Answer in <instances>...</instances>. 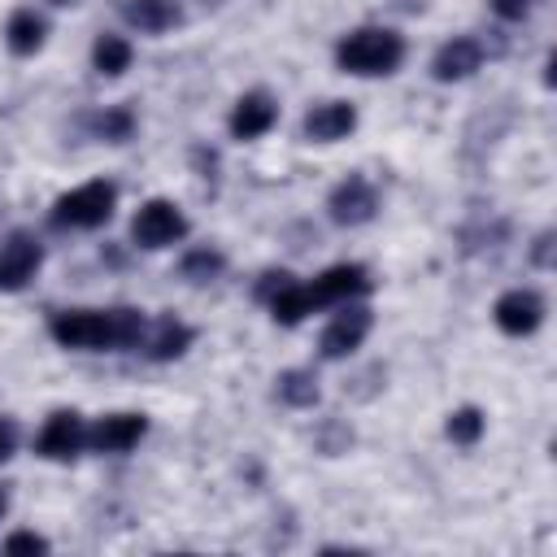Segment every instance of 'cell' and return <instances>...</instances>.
I'll list each match as a JSON object with an SVG mask.
<instances>
[{
    "label": "cell",
    "mask_w": 557,
    "mask_h": 557,
    "mask_svg": "<svg viewBox=\"0 0 557 557\" xmlns=\"http://www.w3.org/2000/svg\"><path fill=\"white\" fill-rule=\"evenodd\" d=\"M352 126H357V109L348 100H322L300 122V131H305L309 144H339Z\"/></svg>",
    "instance_id": "13"
},
{
    "label": "cell",
    "mask_w": 557,
    "mask_h": 557,
    "mask_svg": "<svg viewBox=\"0 0 557 557\" xmlns=\"http://www.w3.org/2000/svg\"><path fill=\"white\" fill-rule=\"evenodd\" d=\"M274 122H278V100L270 91H244L235 100L231 117H226V126H231L235 139H261Z\"/></svg>",
    "instance_id": "11"
},
{
    "label": "cell",
    "mask_w": 557,
    "mask_h": 557,
    "mask_svg": "<svg viewBox=\"0 0 557 557\" xmlns=\"http://www.w3.org/2000/svg\"><path fill=\"white\" fill-rule=\"evenodd\" d=\"M52 339L61 348L78 352H126L144 344L148 318L139 309H65L48 322Z\"/></svg>",
    "instance_id": "1"
},
{
    "label": "cell",
    "mask_w": 557,
    "mask_h": 557,
    "mask_svg": "<svg viewBox=\"0 0 557 557\" xmlns=\"http://www.w3.org/2000/svg\"><path fill=\"white\" fill-rule=\"evenodd\" d=\"M370 326H374V313H370L366 305H348V309H344V313H335V318H331V326L322 331V339H318L322 357H326V361H339V357L357 352V348H361V339L370 335Z\"/></svg>",
    "instance_id": "7"
},
{
    "label": "cell",
    "mask_w": 557,
    "mask_h": 557,
    "mask_svg": "<svg viewBox=\"0 0 557 557\" xmlns=\"http://www.w3.org/2000/svg\"><path fill=\"white\" fill-rule=\"evenodd\" d=\"M4 553H48V540L35 535V531H17L4 540Z\"/></svg>",
    "instance_id": "24"
},
{
    "label": "cell",
    "mask_w": 557,
    "mask_h": 557,
    "mask_svg": "<svg viewBox=\"0 0 557 557\" xmlns=\"http://www.w3.org/2000/svg\"><path fill=\"white\" fill-rule=\"evenodd\" d=\"M531 261L535 265H553V231H540V239L531 248Z\"/></svg>",
    "instance_id": "27"
},
{
    "label": "cell",
    "mask_w": 557,
    "mask_h": 557,
    "mask_svg": "<svg viewBox=\"0 0 557 557\" xmlns=\"http://www.w3.org/2000/svg\"><path fill=\"white\" fill-rule=\"evenodd\" d=\"M87 126H91V135L104 139V144H126V139L135 135V113H131L126 104H113V109H100Z\"/></svg>",
    "instance_id": "21"
},
{
    "label": "cell",
    "mask_w": 557,
    "mask_h": 557,
    "mask_svg": "<svg viewBox=\"0 0 557 557\" xmlns=\"http://www.w3.org/2000/svg\"><path fill=\"white\" fill-rule=\"evenodd\" d=\"M113 205H117L113 183H104V178L83 183V187L57 196V205H52V226H61V231H96V226H104V222L113 218Z\"/></svg>",
    "instance_id": "3"
},
{
    "label": "cell",
    "mask_w": 557,
    "mask_h": 557,
    "mask_svg": "<svg viewBox=\"0 0 557 557\" xmlns=\"http://www.w3.org/2000/svg\"><path fill=\"white\" fill-rule=\"evenodd\" d=\"M117 13L139 35H161V30H174L183 22L178 0H117Z\"/></svg>",
    "instance_id": "15"
},
{
    "label": "cell",
    "mask_w": 557,
    "mask_h": 557,
    "mask_svg": "<svg viewBox=\"0 0 557 557\" xmlns=\"http://www.w3.org/2000/svg\"><path fill=\"white\" fill-rule=\"evenodd\" d=\"M131 57H135V48H131L122 35H100L96 48H91V65H96L104 78L126 74V70H131Z\"/></svg>",
    "instance_id": "20"
},
{
    "label": "cell",
    "mask_w": 557,
    "mask_h": 557,
    "mask_svg": "<svg viewBox=\"0 0 557 557\" xmlns=\"http://www.w3.org/2000/svg\"><path fill=\"white\" fill-rule=\"evenodd\" d=\"M444 431H448V440H453V444L470 448V444H479V435L487 431V413H483L479 405H461V409H453V413H448Z\"/></svg>",
    "instance_id": "22"
},
{
    "label": "cell",
    "mask_w": 557,
    "mask_h": 557,
    "mask_svg": "<svg viewBox=\"0 0 557 557\" xmlns=\"http://www.w3.org/2000/svg\"><path fill=\"white\" fill-rule=\"evenodd\" d=\"M44 39H48V22L35 9H17L4 26V44L13 57H35L44 48Z\"/></svg>",
    "instance_id": "17"
},
{
    "label": "cell",
    "mask_w": 557,
    "mask_h": 557,
    "mask_svg": "<svg viewBox=\"0 0 557 557\" xmlns=\"http://www.w3.org/2000/svg\"><path fill=\"white\" fill-rule=\"evenodd\" d=\"M35 448H39V457H48V461H70V457H78V453L87 448V426H83V418H78L74 409H57V413L44 422Z\"/></svg>",
    "instance_id": "8"
},
{
    "label": "cell",
    "mask_w": 557,
    "mask_h": 557,
    "mask_svg": "<svg viewBox=\"0 0 557 557\" xmlns=\"http://www.w3.org/2000/svg\"><path fill=\"white\" fill-rule=\"evenodd\" d=\"M287 283H292V274H287V270H265V274H261V283H257V300H270V296H274L278 287H287Z\"/></svg>",
    "instance_id": "26"
},
{
    "label": "cell",
    "mask_w": 557,
    "mask_h": 557,
    "mask_svg": "<svg viewBox=\"0 0 557 557\" xmlns=\"http://www.w3.org/2000/svg\"><path fill=\"white\" fill-rule=\"evenodd\" d=\"M44 261V248L30 231H13L0 244V292H22Z\"/></svg>",
    "instance_id": "6"
},
{
    "label": "cell",
    "mask_w": 557,
    "mask_h": 557,
    "mask_svg": "<svg viewBox=\"0 0 557 557\" xmlns=\"http://www.w3.org/2000/svg\"><path fill=\"white\" fill-rule=\"evenodd\" d=\"M183 235H187V218H183V209H178L174 200H165V196L144 200L139 213L131 218V239H135L139 248H170V244H178Z\"/></svg>",
    "instance_id": "4"
},
{
    "label": "cell",
    "mask_w": 557,
    "mask_h": 557,
    "mask_svg": "<svg viewBox=\"0 0 557 557\" xmlns=\"http://www.w3.org/2000/svg\"><path fill=\"white\" fill-rule=\"evenodd\" d=\"M144 435H148V418L144 413H104L87 431V448H96V453H131Z\"/></svg>",
    "instance_id": "10"
},
{
    "label": "cell",
    "mask_w": 557,
    "mask_h": 557,
    "mask_svg": "<svg viewBox=\"0 0 557 557\" xmlns=\"http://www.w3.org/2000/svg\"><path fill=\"white\" fill-rule=\"evenodd\" d=\"M487 4H492V13L505 17V22H522V17L535 9V0H487Z\"/></svg>",
    "instance_id": "25"
},
{
    "label": "cell",
    "mask_w": 557,
    "mask_h": 557,
    "mask_svg": "<svg viewBox=\"0 0 557 557\" xmlns=\"http://www.w3.org/2000/svg\"><path fill=\"white\" fill-rule=\"evenodd\" d=\"M222 270H226V257L213 252V248H191V252L183 257V265H178V274H183L187 283H213Z\"/></svg>",
    "instance_id": "23"
},
{
    "label": "cell",
    "mask_w": 557,
    "mask_h": 557,
    "mask_svg": "<svg viewBox=\"0 0 557 557\" xmlns=\"http://www.w3.org/2000/svg\"><path fill=\"white\" fill-rule=\"evenodd\" d=\"M191 326L187 322H178L174 313H161L157 322H152V331H144V352L152 357V361H174V357H183L187 348H191Z\"/></svg>",
    "instance_id": "16"
},
{
    "label": "cell",
    "mask_w": 557,
    "mask_h": 557,
    "mask_svg": "<svg viewBox=\"0 0 557 557\" xmlns=\"http://www.w3.org/2000/svg\"><path fill=\"white\" fill-rule=\"evenodd\" d=\"M309 292H313L318 309H326V305H348V300H357V296L370 292V274H366V265L344 261V265L322 270V274L309 283Z\"/></svg>",
    "instance_id": "9"
},
{
    "label": "cell",
    "mask_w": 557,
    "mask_h": 557,
    "mask_svg": "<svg viewBox=\"0 0 557 557\" xmlns=\"http://www.w3.org/2000/svg\"><path fill=\"white\" fill-rule=\"evenodd\" d=\"M9 453H13V431H9L4 422H0V461H4Z\"/></svg>",
    "instance_id": "28"
},
{
    "label": "cell",
    "mask_w": 557,
    "mask_h": 557,
    "mask_svg": "<svg viewBox=\"0 0 557 557\" xmlns=\"http://www.w3.org/2000/svg\"><path fill=\"white\" fill-rule=\"evenodd\" d=\"M4 509H9V496H4V487H0V513H4Z\"/></svg>",
    "instance_id": "29"
},
{
    "label": "cell",
    "mask_w": 557,
    "mask_h": 557,
    "mask_svg": "<svg viewBox=\"0 0 557 557\" xmlns=\"http://www.w3.org/2000/svg\"><path fill=\"white\" fill-rule=\"evenodd\" d=\"M326 213H331L335 226H361V222H370V218L379 213V191H374V183H370L366 174H348L344 183L331 187Z\"/></svg>",
    "instance_id": "5"
},
{
    "label": "cell",
    "mask_w": 557,
    "mask_h": 557,
    "mask_svg": "<svg viewBox=\"0 0 557 557\" xmlns=\"http://www.w3.org/2000/svg\"><path fill=\"white\" fill-rule=\"evenodd\" d=\"M270 313H274V322L278 326H296V322H305L309 313H318V300H313V292H309V283H287V287H278L270 300Z\"/></svg>",
    "instance_id": "18"
},
{
    "label": "cell",
    "mask_w": 557,
    "mask_h": 557,
    "mask_svg": "<svg viewBox=\"0 0 557 557\" xmlns=\"http://www.w3.org/2000/svg\"><path fill=\"white\" fill-rule=\"evenodd\" d=\"M278 400L283 405H292V409H313L318 405V374L313 370H283L278 379Z\"/></svg>",
    "instance_id": "19"
},
{
    "label": "cell",
    "mask_w": 557,
    "mask_h": 557,
    "mask_svg": "<svg viewBox=\"0 0 557 557\" xmlns=\"http://www.w3.org/2000/svg\"><path fill=\"white\" fill-rule=\"evenodd\" d=\"M400 61H405V39L387 26H357L335 44V65L357 78L396 74Z\"/></svg>",
    "instance_id": "2"
},
{
    "label": "cell",
    "mask_w": 557,
    "mask_h": 557,
    "mask_svg": "<svg viewBox=\"0 0 557 557\" xmlns=\"http://www.w3.org/2000/svg\"><path fill=\"white\" fill-rule=\"evenodd\" d=\"M483 65V44L470 35H453L448 44H440V52L431 57V74L440 83H461Z\"/></svg>",
    "instance_id": "14"
},
{
    "label": "cell",
    "mask_w": 557,
    "mask_h": 557,
    "mask_svg": "<svg viewBox=\"0 0 557 557\" xmlns=\"http://www.w3.org/2000/svg\"><path fill=\"white\" fill-rule=\"evenodd\" d=\"M492 318L505 335H531L544 322V300L531 287H513L492 305Z\"/></svg>",
    "instance_id": "12"
}]
</instances>
